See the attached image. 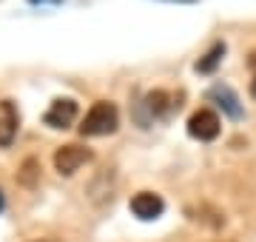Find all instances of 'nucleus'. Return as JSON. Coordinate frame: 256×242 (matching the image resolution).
Segmentation results:
<instances>
[{
	"label": "nucleus",
	"mask_w": 256,
	"mask_h": 242,
	"mask_svg": "<svg viewBox=\"0 0 256 242\" xmlns=\"http://www.w3.org/2000/svg\"><path fill=\"white\" fill-rule=\"evenodd\" d=\"M40 160L37 157H26L23 162H20L18 168V182L23 188H37V182H40Z\"/></svg>",
	"instance_id": "9b49d317"
},
{
	"label": "nucleus",
	"mask_w": 256,
	"mask_h": 242,
	"mask_svg": "<svg viewBox=\"0 0 256 242\" xmlns=\"http://www.w3.org/2000/svg\"><path fill=\"white\" fill-rule=\"evenodd\" d=\"M222 57H225V43L216 40V43H214V46H210L208 52L196 60V72H200V74H214V72H216V66L222 63Z\"/></svg>",
	"instance_id": "9d476101"
},
{
	"label": "nucleus",
	"mask_w": 256,
	"mask_h": 242,
	"mask_svg": "<svg viewBox=\"0 0 256 242\" xmlns=\"http://www.w3.org/2000/svg\"><path fill=\"white\" fill-rule=\"evenodd\" d=\"M120 126V112L117 106L108 100H97L86 112V117H82L80 122V134L82 137H106V134H114Z\"/></svg>",
	"instance_id": "f03ea898"
},
{
	"label": "nucleus",
	"mask_w": 256,
	"mask_h": 242,
	"mask_svg": "<svg viewBox=\"0 0 256 242\" xmlns=\"http://www.w3.org/2000/svg\"><path fill=\"white\" fill-rule=\"evenodd\" d=\"M28 3H54L57 6V3H63V0H28Z\"/></svg>",
	"instance_id": "4468645a"
},
{
	"label": "nucleus",
	"mask_w": 256,
	"mask_h": 242,
	"mask_svg": "<svg viewBox=\"0 0 256 242\" xmlns=\"http://www.w3.org/2000/svg\"><path fill=\"white\" fill-rule=\"evenodd\" d=\"M6 208V196H3V191H0V211Z\"/></svg>",
	"instance_id": "2eb2a0df"
},
{
	"label": "nucleus",
	"mask_w": 256,
	"mask_h": 242,
	"mask_svg": "<svg viewBox=\"0 0 256 242\" xmlns=\"http://www.w3.org/2000/svg\"><path fill=\"white\" fill-rule=\"evenodd\" d=\"M180 97H174L171 92H162V88H156V92H148L142 100L134 106V120L142 126V128H148L151 122L156 120H168L174 112H180Z\"/></svg>",
	"instance_id": "f257e3e1"
},
{
	"label": "nucleus",
	"mask_w": 256,
	"mask_h": 242,
	"mask_svg": "<svg viewBox=\"0 0 256 242\" xmlns=\"http://www.w3.org/2000/svg\"><path fill=\"white\" fill-rule=\"evenodd\" d=\"M77 114H80L77 100H72V97H57V100L48 106V112L43 114V122H46L48 128L66 131V128H72V126H74Z\"/></svg>",
	"instance_id": "20e7f679"
},
{
	"label": "nucleus",
	"mask_w": 256,
	"mask_h": 242,
	"mask_svg": "<svg viewBox=\"0 0 256 242\" xmlns=\"http://www.w3.org/2000/svg\"><path fill=\"white\" fill-rule=\"evenodd\" d=\"M220 128H222V122H220V117H216V112H210V108L194 112L191 120H188V134L200 142L216 140V137H220Z\"/></svg>",
	"instance_id": "39448f33"
},
{
	"label": "nucleus",
	"mask_w": 256,
	"mask_h": 242,
	"mask_svg": "<svg viewBox=\"0 0 256 242\" xmlns=\"http://www.w3.org/2000/svg\"><path fill=\"white\" fill-rule=\"evenodd\" d=\"M34 242H46V240H34Z\"/></svg>",
	"instance_id": "a211bd4d"
},
{
	"label": "nucleus",
	"mask_w": 256,
	"mask_h": 242,
	"mask_svg": "<svg viewBox=\"0 0 256 242\" xmlns=\"http://www.w3.org/2000/svg\"><path fill=\"white\" fill-rule=\"evenodd\" d=\"M94 160V151L86 148V146H77V142H68V146H60L54 151V168L60 177H72L77 168H82L86 162Z\"/></svg>",
	"instance_id": "7ed1b4c3"
},
{
	"label": "nucleus",
	"mask_w": 256,
	"mask_h": 242,
	"mask_svg": "<svg viewBox=\"0 0 256 242\" xmlns=\"http://www.w3.org/2000/svg\"><path fill=\"white\" fill-rule=\"evenodd\" d=\"M185 214L191 216L194 222H205L210 228H222L225 225V214L216 211V208H210V205H200V208H188Z\"/></svg>",
	"instance_id": "f8f14e48"
},
{
	"label": "nucleus",
	"mask_w": 256,
	"mask_h": 242,
	"mask_svg": "<svg viewBox=\"0 0 256 242\" xmlns=\"http://www.w3.org/2000/svg\"><path fill=\"white\" fill-rule=\"evenodd\" d=\"M248 63H250V68H254V77H256V52L250 54V60H248Z\"/></svg>",
	"instance_id": "ddd939ff"
},
{
	"label": "nucleus",
	"mask_w": 256,
	"mask_h": 242,
	"mask_svg": "<svg viewBox=\"0 0 256 242\" xmlns=\"http://www.w3.org/2000/svg\"><path fill=\"white\" fill-rule=\"evenodd\" d=\"M88 200H92L94 205H106L114 200V171L111 168H102L100 174L88 182Z\"/></svg>",
	"instance_id": "1a4fd4ad"
},
{
	"label": "nucleus",
	"mask_w": 256,
	"mask_h": 242,
	"mask_svg": "<svg viewBox=\"0 0 256 242\" xmlns=\"http://www.w3.org/2000/svg\"><path fill=\"white\" fill-rule=\"evenodd\" d=\"M165 211V200L154 191H140V194L131 196V214L142 220V222H151V220H160Z\"/></svg>",
	"instance_id": "423d86ee"
},
{
	"label": "nucleus",
	"mask_w": 256,
	"mask_h": 242,
	"mask_svg": "<svg viewBox=\"0 0 256 242\" xmlns=\"http://www.w3.org/2000/svg\"><path fill=\"white\" fill-rule=\"evenodd\" d=\"M20 128V112L12 100H0V148L12 146Z\"/></svg>",
	"instance_id": "6e6552de"
},
{
	"label": "nucleus",
	"mask_w": 256,
	"mask_h": 242,
	"mask_svg": "<svg viewBox=\"0 0 256 242\" xmlns=\"http://www.w3.org/2000/svg\"><path fill=\"white\" fill-rule=\"evenodd\" d=\"M250 94L256 97V77H254V83H250Z\"/></svg>",
	"instance_id": "dca6fc26"
},
{
	"label": "nucleus",
	"mask_w": 256,
	"mask_h": 242,
	"mask_svg": "<svg viewBox=\"0 0 256 242\" xmlns=\"http://www.w3.org/2000/svg\"><path fill=\"white\" fill-rule=\"evenodd\" d=\"M208 100H214L216 102V106H220L222 112L228 114L230 120H242V117H245V108H242V102H239V97H236V92H234V88H230V86H214V88H210L208 92Z\"/></svg>",
	"instance_id": "0eeeda50"
},
{
	"label": "nucleus",
	"mask_w": 256,
	"mask_h": 242,
	"mask_svg": "<svg viewBox=\"0 0 256 242\" xmlns=\"http://www.w3.org/2000/svg\"><path fill=\"white\" fill-rule=\"evenodd\" d=\"M171 3H196V0H171Z\"/></svg>",
	"instance_id": "f3484780"
}]
</instances>
